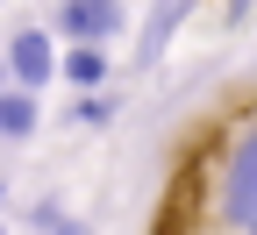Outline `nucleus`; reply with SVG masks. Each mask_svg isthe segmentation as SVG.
<instances>
[{
	"label": "nucleus",
	"instance_id": "f257e3e1",
	"mask_svg": "<svg viewBox=\"0 0 257 235\" xmlns=\"http://www.w3.org/2000/svg\"><path fill=\"white\" fill-rule=\"evenodd\" d=\"M200 199L214 235H257V100L214 128L200 157Z\"/></svg>",
	"mask_w": 257,
	"mask_h": 235
},
{
	"label": "nucleus",
	"instance_id": "f03ea898",
	"mask_svg": "<svg viewBox=\"0 0 257 235\" xmlns=\"http://www.w3.org/2000/svg\"><path fill=\"white\" fill-rule=\"evenodd\" d=\"M121 0H57V22H50V36H72V43H93L100 50L107 36H121Z\"/></svg>",
	"mask_w": 257,
	"mask_h": 235
},
{
	"label": "nucleus",
	"instance_id": "7ed1b4c3",
	"mask_svg": "<svg viewBox=\"0 0 257 235\" xmlns=\"http://www.w3.org/2000/svg\"><path fill=\"white\" fill-rule=\"evenodd\" d=\"M57 36H50V29H22V36L8 43V79L22 86V93H36L43 79H57Z\"/></svg>",
	"mask_w": 257,
	"mask_h": 235
},
{
	"label": "nucleus",
	"instance_id": "20e7f679",
	"mask_svg": "<svg viewBox=\"0 0 257 235\" xmlns=\"http://www.w3.org/2000/svg\"><path fill=\"white\" fill-rule=\"evenodd\" d=\"M193 8H200V0H150V15H143V29H136V72H150V64L172 50V36L186 29Z\"/></svg>",
	"mask_w": 257,
	"mask_h": 235
},
{
	"label": "nucleus",
	"instance_id": "39448f33",
	"mask_svg": "<svg viewBox=\"0 0 257 235\" xmlns=\"http://www.w3.org/2000/svg\"><path fill=\"white\" fill-rule=\"evenodd\" d=\"M57 79H72L79 93H100V86H107V50L72 43V50H64V64H57Z\"/></svg>",
	"mask_w": 257,
	"mask_h": 235
},
{
	"label": "nucleus",
	"instance_id": "423d86ee",
	"mask_svg": "<svg viewBox=\"0 0 257 235\" xmlns=\"http://www.w3.org/2000/svg\"><path fill=\"white\" fill-rule=\"evenodd\" d=\"M29 128H36V93L8 86V93H0V143H22Z\"/></svg>",
	"mask_w": 257,
	"mask_h": 235
},
{
	"label": "nucleus",
	"instance_id": "0eeeda50",
	"mask_svg": "<svg viewBox=\"0 0 257 235\" xmlns=\"http://www.w3.org/2000/svg\"><path fill=\"white\" fill-rule=\"evenodd\" d=\"M114 107H107V93H79L72 100V107H64V121H72V128H100Z\"/></svg>",
	"mask_w": 257,
	"mask_h": 235
},
{
	"label": "nucleus",
	"instance_id": "6e6552de",
	"mask_svg": "<svg viewBox=\"0 0 257 235\" xmlns=\"http://www.w3.org/2000/svg\"><path fill=\"white\" fill-rule=\"evenodd\" d=\"M57 221H64V207H57V199H36V207H29V228H43V235H50Z\"/></svg>",
	"mask_w": 257,
	"mask_h": 235
},
{
	"label": "nucleus",
	"instance_id": "1a4fd4ad",
	"mask_svg": "<svg viewBox=\"0 0 257 235\" xmlns=\"http://www.w3.org/2000/svg\"><path fill=\"white\" fill-rule=\"evenodd\" d=\"M221 22H229V29H236V22H250V0H229V15H221Z\"/></svg>",
	"mask_w": 257,
	"mask_h": 235
},
{
	"label": "nucleus",
	"instance_id": "9d476101",
	"mask_svg": "<svg viewBox=\"0 0 257 235\" xmlns=\"http://www.w3.org/2000/svg\"><path fill=\"white\" fill-rule=\"evenodd\" d=\"M50 235H93V228H86V221H72V214H64V221H57Z\"/></svg>",
	"mask_w": 257,
	"mask_h": 235
},
{
	"label": "nucleus",
	"instance_id": "9b49d317",
	"mask_svg": "<svg viewBox=\"0 0 257 235\" xmlns=\"http://www.w3.org/2000/svg\"><path fill=\"white\" fill-rule=\"evenodd\" d=\"M8 86H15V79H8V64H0V93H8Z\"/></svg>",
	"mask_w": 257,
	"mask_h": 235
},
{
	"label": "nucleus",
	"instance_id": "f8f14e48",
	"mask_svg": "<svg viewBox=\"0 0 257 235\" xmlns=\"http://www.w3.org/2000/svg\"><path fill=\"white\" fill-rule=\"evenodd\" d=\"M0 199H8V178H0Z\"/></svg>",
	"mask_w": 257,
	"mask_h": 235
},
{
	"label": "nucleus",
	"instance_id": "ddd939ff",
	"mask_svg": "<svg viewBox=\"0 0 257 235\" xmlns=\"http://www.w3.org/2000/svg\"><path fill=\"white\" fill-rule=\"evenodd\" d=\"M0 235H8V228H0Z\"/></svg>",
	"mask_w": 257,
	"mask_h": 235
}]
</instances>
